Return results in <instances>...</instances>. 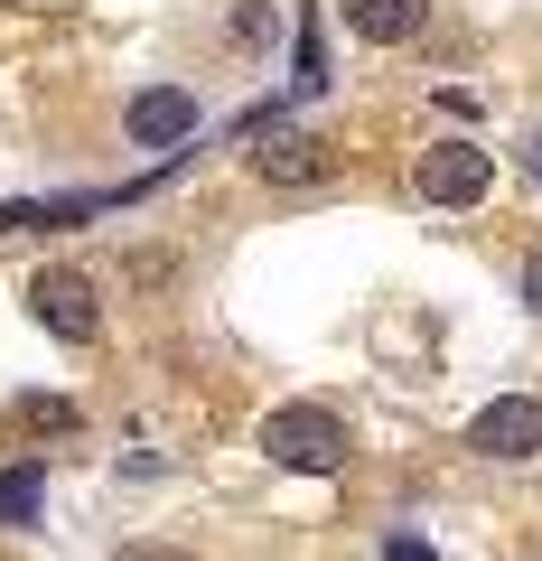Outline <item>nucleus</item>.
<instances>
[{
  "instance_id": "obj_1",
  "label": "nucleus",
  "mask_w": 542,
  "mask_h": 561,
  "mask_svg": "<svg viewBox=\"0 0 542 561\" xmlns=\"http://www.w3.org/2000/svg\"><path fill=\"white\" fill-rule=\"evenodd\" d=\"M262 459L290 468V478H337L346 468V421L319 412V402H281V412H262Z\"/></svg>"
},
{
  "instance_id": "obj_2",
  "label": "nucleus",
  "mask_w": 542,
  "mask_h": 561,
  "mask_svg": "<svg viewBox=\"0 0 542 561\" xmlns=\"http://www.w3.org/2000/svg\"><path fill=\"white\" fill-rule=\"evenodd\" d=\"M412 187H422V206H477L496 187V150H477V140H430L422 160H412Z\"/></svg>"
},
{
  "instance_id": "obj_3",
  "label": "nucleus",
  "mask_w": 542,
  "mask_h": 561,
  "mask_svg": "<svg viewBox=\"0 0 542 561\" xmlns=\"http://www.w3.org/2000/svg\"><path fill=\"white\" fill-rule=\"evenodd\" d=\"M28 319H38L57 346H94L103 337V300H94L84 272H38L28 280Z\"/></svg>"
},
{
  "instance_id": "obj_4",
  "label": "nucleus",
  "mask_w": 542,
  "mask_h": 561,
  "mask_svg": "<svg viewBox=\"0 0 542 561\" xmlns=\"http://www.w3.org/2000/svg\"><path fill=\"white\" fill-rule=\"evenodd\" d=\"M468 449H477V459H505V468L542 459V402L533 393H496L477 421H468Z\"/></svg>"
},
{
  "instance_id": "obj_5",
  "label": "nucleus",
  "mask_w": 542,
  "mask_h": 561,
  "mask_svg": "<svg viewBox=\"0 0 542 561\" xmlns=\"http://www.w3.org/2000/svg\"><path fill=\"white\" fill-rule=\"evenodd\" d=\"M262 150H253V169L272 187H309V179H327V140L319 131H300V122H262Z\"/></svg>"
},
{
  "instance_id": "obj_6",
  "label": "nucleus",
  "mask_w": 542,
  "mask_h": 561,
  "mask_svg": "<svg viewBox=\"0 0 542 561\" xmlns=\"http://www.w3.org/2000/svg\"><path fill=\"white\" fill-rule=\"evenodd\" d=\"M122 131H131V150H178V140L197 131V94H187V84H150V94H131Z\"/></svg>"
},
{
  "instance_id": "obj_7",
  "label": "nucleus",
  "mask_w": 542,
  "mask_h": 561,
  "mask_svg": "<svg viewBox=\"0 0 542 561\" xmlns=\"http://www.w3.org/2000/svg\"><path fill=\"white\" fill-rule=\"evenodd\" d=\"M337 10L365 47H402V38H422V20H430V0H337Z\"/></svg>"
},
{
  "instance_id": "obj_8",
  "label": "nucleus",
  "mask_w": 542,
  "mask_h": 561,
  "mask_svg": "<svg viewBox=\"0 0 542 561\" xmlns=\"http://www.w3.org/2000/svg\"><path fill=\"white\" fill-rule=\"evenodd\" d=\"M38 505H47V468L38 459L0 468V524H38Z\"/></svg>"
},
{
  "instance_id": "obj_9",
  "label": "nucleus",
  "mask_w": 542,
  "mask_h": 561,
  "mask_svg": "<svg viewBox=\"0 0 542 561\" xmlns=\"http://www.w3.org/2000/svg\"><path fill=\"white\" fill-rule=\"evenodd\" d=\"M290 84H300V94H327V38H319V10L300 20V76H290Z\"/></svg>"
},
{
  "instance_id": "obj_10",
  "label": "nucleus",
  "mask_w": 542,
  "mask_h": 561,
  "mask_svg": "<svg viewBox=\"0 0 542 561\" xmlns=\"http://www.w3.org/2000/svg\"><path fill=\"white\" fill-rule=\"evenodd\" d=\"M20 421H28V431H66V421H76V402H57V393H28V402H20Z\"/></svg>"
},
{
  "instance_id": "obj_11",
  "label": "nucleus",
  "mask_w": 542,
  "mask_h": 561,
  "mask_svg": "<svg viewBox=\"0 0 542 561\" xmlns=\"http://www.w3.org/2000/svg\"><path fill=\"white\" fill-rule=\"evenodd\" d=\"M383 561H440V552H430L422 534H393V542H383Z\"/></svg>"
},
{
  "instance_id": "obj_12",
  "label": "nucleus",
  "mask_w": 542,
  "mask_h": 561,
  "mask_svg": "<svg viewBox=\"0 0 542 561\" xmlns=\"http://www.w3.org/2000/svg\"><path fill=\"white\" fill-rule=\"evenodd\" d=\"M523 309L542 319V253H523Z\"/></svg>"
},
{
  "instance_id": "obj_13",
  "label": "nucleus",
  "mask_w": 542,
  "mask_h": 561,
  "mask_svg": "<svg viewBox=\"0 0 542 561\" xmlns=\"http://www.w3.org/2000/svg\"><path fill=\"white\" fill-rule=\"evenodd\" d=\"M131 561H178V552H160V542H131Z\"/></svg>"
}]
</instances>
